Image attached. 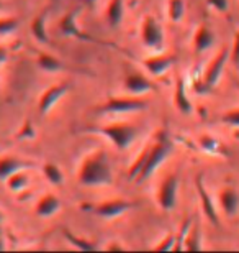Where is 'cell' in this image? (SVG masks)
Instances as JSON below:
<instances>
[{
  "instance_id": "cell-40",
  "label": "cell",
  "mask_w": 239,
  "mask_h": 253,
  "mask_svg": "<svg viewBox=\"0 0 239 253\" xmlns=\"http://www.w3.org/2000/svg\"><path fill=\"white\" fill-rule=\"evenodd\" d=\"M236 87L239 89V81H236Z\"/></svg>"
},
{
  "instance_id": "cell-36",
  "label": "cell",
  "mask_w": 239,
  "mask_h": 253,
  "mask_svg": "<svg viewBox=\"0 0 239 253\" xmlns=\"http://www.w3.org/2000/svg\"><path fill=\"white\" fill-rule=\"evenodd\" d=\"M5 249V245H3V237L2 234H0V250H3Z\"/></svg>"
},
{
  "instance_id": "cell-22",
  "label": "cell",
  "mask_w": 239,
  "mask_h": 253,
  "mask_svg": "<svg viewBox=\"0 0 239 253\" xmlns=\"http://www.w3.org/2000/svg\"><path fill=\"white\" fill-rule=\"evenodd\" d=\"M106 22L111 28H116L123 20L125 15V2L123 0H110L106 7Z\"/></svg>"
},
{
  "instance_id": "cell-9",
  "label": "cell",
  "mask_w": 239,
  "mask_h": 253,
  "mask_svg": "<svg viewBox=\"0 0 239 253\" xmlns=\"http://www.w3.org/2000/svg\"><path fill=\"white\" fill-rule=\"evenodd\" d=\"M79 13H80V8H72V10H69L63 18H61V22H59L61 35H64V37H70V38H77V40H80V42H95V38H92L90 35L82 32L80 27L77 25Z\"/></svg>"
},
{
  "instance_id": "cell-15",
  "label": "cell",
  "mask_w": 239,
  "mask_h": 253,
  "mask_svg": "<svg viewBox=\"0 0 239 253\" xmlns=\"http://www.w3.org/2000/svg\"><path fill=\"white\" fill-rule=\"evenodd\" d=\"M218 201H220L221 211L225 212L226 217H235L239 211V192L231 188V186H226L220 191L218 194Z\"/></svg>"
},
{
  "instance_id": "cell-34",
  "label": "cell",
  "mask_w": 239,
  "mask_h": 253,
  "mask_svg": "<svg viewBox=\"0 0 239 253\" xmlns=\"http://www.w3.org/2000/svg\"><path fill=\"white\" fill-rule=\"evenodd\" d=\"M7 56H8V54H7V49H5L3 46H0V64L7 61Z\"/></svg>"
},
{
  "instance_id": "cell-16",
  "label": "cell",
  "mask_w": 239,
  "mask_h": 253,
  "mask_svg": "<svg viewBox=\"0 0 239 253\" xmlns=\"http://www.w3.org/2000/svg\"><path fill=\"white\" fill-rule=\"evenodd\" d=\"M174 105H175V109L179 110L180 114H185V115L192 114V110H193L192 100L189 99V95H187V85H185V79L182 78V76H177V79H175V89H174Z\"/></svg>"
},
{
  "instance_id": "cell-11",
  "label": "cell",
  "mask_w": 239,
  "mask_h": 253,
  "mask_svg": "<svg viewBox=\"0 0 239 253\" xmlns=\"http://www.w3.org/2000/svg\"><path fill=\"white\" fill-rule=\"evenodd\" d=\"M174 63H175L174 54H154V56L141 59V64L144 66V69L151 76H156V78L166 74L174 66Z\"/></svg>"
},
{
  "instance_id": "cell-37",
  "label": "cell",
  "mask_w": 239,
  "mask_h": 253,
  "mask_svg": "<svg viewBox=\"0 0 239 253\" xmlns=\"http://www.w3.org/2000/svg\"><path fill=\"white\" fill-rule=\"evenodd\" d=\"M95 0H84V3H94Z\"/></svg>"
},
{
  "instance_id": "cell-6",
  "label": "cell",
  "mask_w": 239,
  "mask_h": 253,
  "mask_svg": "<svg viewBox=\"0 0 239 253\" xmlns=\"http://www.w3.org/2000/svg\"><path fill=\"white\" fill-rule=\"evenodd\" d=\"M179 186H180V179H179V174H175V173L167 174L166 178L162 179L159 191H157V202H159V206L164 211L175 209Z\"/></svg>"
},
{
  "instance_id": "cell-3",
  "label": "cell",
  "mask_w": 239,
  "mask_h": 253,
  "mask_svg": "<svg viewBox=\"0 0 239 253\" xmlns=\"http://www.w3.org/2000/svg\"><path fill=\"white\" fill-rule=\"evenodd\" d=\"M89 131L106 136L118 151H125L130 145H133V141L138 136V126L125 122L108 124L103 126H92V128H89Z\"/></svg>"
},
{
  "instance_id": "cell-25",
  "label": "cell",
  "mask_w": 239,
  "mask_h": 253,
  "mask_svg": "<svg viewBox=\"0 0 239 253\" xmlns=\"http://www.w3.org/2000/svg\"><path fill=\"white\" fill-rule=\"evenodd\" d=\"M43 174H44V178H46L48 183L53 184V186L63 184V181H64L63 171H61L59 166L54 165V163H46V165H44L43 166Z\"/></svg>"
},
{
  "instance_id": "cell-30",
  "label": "cell",
  "mask_w": 239,
  "mask_h": 253,
  "mask_svg": "<svg viewBox=\"0 0 239 253\" xmlns=\"http://www.w3.org/2000/svg\"><path fill=\"white\" fill-rule=\"evenodd\" d=\"M174 247H175V235L174 234H167L164 239L161 240V244H157L154 247V250L167 252V250H174Z\"/></svg>"
},
{
  "instance_id": "cell-7",
  "label": "cell",
  "mask_w": 239,
  "mask_h": 253,
  "mask_svg": "<svg viewBox=\"0 0 239 253\" xmlns=\"http://www.w3.org/2000/svg\"><path fill=\"white\" fill-rule=\"evenodd\" d=\"M230 49L228 46L221 48V51L216 54L215 58H213V61L208 64V68L205 71V74H203V79H202V90H211L215 85L218 84V81H220L221 74H223V69H225L226 66V61L228 58H230Z\"/></svg>"
},
{
  "instance_id": "cell-2",
  "label": "cell",
  "mask_w": 239,
  "mask_h": 253,
  "mask_svg": "<svg viewBox=\"0 0 239 253\" xmlns=\"http://www.w3.org/2000/svg\"><path fill=\"white\" fill-rule=\"evenodd\" d=\"M171 153H172V143L164 133H161L154 143L146 148L143 168L139 169L138 176H136V181H138V183H143V181L149 179Z\"/></svg>"
},
{
  "instance_id": "cell-35",
  "label": "cell",
  "mask_w": 239,
  "mask_h": 253,
  "mask_svg": "<svg viewBox=\"0 0 239 253\" xmlns=\"http://www.w3.org/2000/svg\"><path fill=\"white\" fill-rule=\"evenodd\" d=\"M106 249H108V250H121V249H123V247L118 245V244H111V245L106 247Z\"/></svg>"
},
{
  "instance_id": "cell-33",
  "label": "cell",
  "mask_w": 239,
  "mask_h": 253,
  "mask_svg": "<svg viewBox=\"0 0 239 253\" xmlns=\"http://www.w3.org/2000/svg\"><path fill=\"white\" fill-rule=\"evenodd\" d=\"M231 61L233 64L239 69V32L235 37V43H233V49H231Z\"/></svg>"
},
{
  "instance_id": "cell-23",
  "label": "cell",
  "mask_w": 239,
  "mask_h": 253,
  "mask_svg": "<svg viewBox=\"0 0 239 253\" xmlns=\"http://www.w3.org/2000/svg\"><path fill=\"white\" fill-rule=\"evenodd\" d=\"M184 250H189V252L202 250V235H200V229H198V224L190 225V229L187 232L185 240H184Z\"/></svg>"
},
{
  "instance_id": "cell-32",
  "label": "cell",
  "mask_w": 239,
  "mask_h": 253,
  "mask_svg": "<svg viewBox=\"0 0 239 253\" xmlns=\"http://www.w3.org/2000/svg\"><path fill=\"white\" fill-rule=\"evenodd\" d=\"M206 3L220 13H226L230 10V0H206Z\"/></svg>"
},
{
  "instance_id": "cell-12",
  "label": "cell",
  "mask_w": 239,
  "mask_h": 253,
  "mask_svg": "<svg viewBox=\"0 0 239 253\" xmlns=\"http://www.w3.org/2000/svg\"><path fill=\"white\" fill-rule=\"evenodd\" d=\"M123 87L126 92L131 95H144V94L152 92V90L157 89L154 83H151V81L141 73H130L125 78Z\"/></svg>"
},
{
  "instance_id": "cell-29",
  "label": "cell",
  "mask_w": 239,
  "mask_h": 253,
  "mask_svg": "<svg viewBox=\"0 0 239 253\" xmlns=\"http://www.w3.org/2000/svg\"><path fill=\"white\" fill-rule=\"evenodd\" d=\"M221 122L225 125H230V126H236L239 128V109H233V110H228L226 114H223L221 117Z\"/></svg>"
},
{
  "instance_id": "cell-5",
  "label": "cell",
  "mask_w": 239,
  "mask_h": 253,
  "mask_svg": "<svg viewBox=\"0 0 239 253\" xmlns=\"http://www.w3.org/2000/svg\"><path fill=\"white\" fill-rule=\"evenodd\" d=\"M141 40H143L146 48L154 49V51H161L162 46H164V32H162V27L151 15H146L143 23H141Z\"/></svg>"
},
{
  "instance_id": "cell-26",
  "label": "cell",
  "mask_w": 239,
  "mask_h": 253,
  "mask_svg": "<svg viewBox=\"0 0 239 253\" xmlns=\"http://www.w3.org/2000/svg\"><path fill=\"white\" fill-rule=\"evenodd\" d=\"M167 15L174 23L180 22L185 15V0H169L167 2Z\"/></svg>"
},
{
  "instance_id": "cell-19",
  "label": "cell",
  "mask_w": 239,
  "mask_h": 253,
  "mask_svg": "<svg viewBox=\"0 0 239 253\" xmlns=\"http://www.w3.org/2000/svg\"><path fill=\"white\" fill-rule=\"evenodd\" d=\"M59 209H61L59 197L56 194L48 192V194L39 197L38 204H36V207H34V212H36V215H39V217H51V215H54Z\"/></svg>"
},
{
  "instance_id": "cell-14",
  "label": "cell",
  "mask_w": 239,
  "mask_h": 253,
  "mask_svg": "<svg viewBox=\"0 0 239 253\" xmlns=\"http://www.w3.org/2000/svg\"><path fill=\"white\" fill-rule=\"evenodd\" d=\"M33 163L28 160H20L17 156H12V155H5L0 158V179L5 181L7 178H10L13 173L17 171H22V169H27V168H33Z\"/></svg>"
},
{
  "instance_id": "cell-4",
  "label": "cell",
  "mask_w": 239,
  "mask_h": 253,
  "mask_svg": "<svg viewBox=\"0 0 239 253\" xmlns=\"http://www.w3.org/2000/svg\"><path fill=\"white\" fill-rule=\"evenodd\" d=\"M147 107V102L143 99L136 97H115L110 95L103 104L97 107V114H131V112H139Z\"/></svg>"
},
{
  "instance_id": "cell-24",
  "label": "cell",
  "mask_w": 239,
  "mask_h": 253,
  "mask_svg": "<svg viewBox=\"0 0 239 253\" xmlns=\"http://www.w3.org/2000/svg\"><path fill=\"white\" fill-rule=\"evenodd\" d=\"M5 183H7V188L13 192H20L23 189H27L28 186V176L25 173V169L22 171H17V173H13L10 178L5 179Z\"/></svg>"
},
{
  "instance_id": "cell-31",
  "label": "cell",
  "mask_w": 239,
  "mask_h": 253,
  "mask_svg": "<svg viewBox=\"0 0 239 253\" xmlns=\"http://www.w3.org/2000/svg\"><path fill=\"white\" fill-rule=\"evenodd\" d=\"M34 135H36V131L33 128V124L30 120H25L22 130L18 131V138H34Z\"/></svg>"
},
{
  "instance_id": "cell-17",
  "label": "cell",
  "mask_w": 239,
  "mask_h": 253,
  "mask_svg": "<svg viewBox=\"0 0 239 253\" xmlns=\"http://www.w3.org/2000/svg\"><path fill=\"white\" fill-rule=\"evenodd\" d=\"M48 13H49V7H46L43 12H39L36 17L33 18L32 25H30V30H32V37L34 38L36 43L41 44H49V35L46 30V20H48Z\"/></svg>"
},
{
  "instance_id": "cell-28",
  "label": "cell",
  "mask_w": 239,
  "mask_h": 253,
  "mask_svg": "<svg viewBox=\"0 0 239 253\" xmlns=\"http://www.w3.org/2000/svg\"><path fill=\"white\" fill-rule=\"evenodd\" d=\"M200 146L205 151H208V153H218V151H220V143H218V140H215L210 135H203L202 136Z\"/></svg>"
},
{
  "instance_id": "cell-21",
  "label": "cell",
  "mask_w": 239,
  "mask_h": 253,
  "mask_svg": "<svg viewBox=\"0 0 239 253\" xmlns=\"http://www.w3.org/2000/svg\"><path fill=\"white\" fill-rule=\"evenodd\" d=\"M36 64L44 73H59V71L66 69V64L51 53H39L36 58Z\"/></svg>"
},
{
  "instance_id": "cell-27",
  "label": "cell",
  "mask_w": 239,
  "mask_h": 253,
  "mask_svg": "<svg viewBox=\"0 0 239 253\" xmlns=\"http://www.w3.org/2000/svg\"><path fill=\"white\" fill-rule=\"evenodd\" d=\"M20 20L17 17H5L0 18V37H5V35L13 33L15 30L18 28Z\"/></svg>"
},
{
  "instance_id": "cell-18",
  "label": "cell",
  "mask_w": 239,
  "mask_h": 253,
  "mask_svg": "<svg viewBox=\"0 0 239 253\" xmlns=\"http://www.w3.org/2000/svg\"><path fill=\"white\" fill-rule=\"evenodd\" d=\"M216 42V37L213 33V30L208 27V25H200L195 32V37H193V48H195L197 53H203L206 49H210Z\"/></svg>"
},
{
  "instance_id": "cell-39",
  "label": "cell",
  "mask_w": 239,
  "mask_h": 253,
  "mask_svg": "<svg viewBox=\"0 0 239 253\" xmlns=\"http://www.w3.org/2000/svg\"><path fill=\"white\" fill-rule=\"evenodd\" d=\"M2 8H3V2L0 0V10H2Z\"/></svg>"
},
{
  "instance_id": "cell-8",
  "label": "cell",
  "mask_w": 239,
  "mask_h": 253,
  "mask_svg": "<svg viewBox=\"0 0 239 253\" xmlns=\"http://www.w3.org/2000/svg\"><path fill=\"white\" fill-rule=\"evenodd\" d=\"M136 204L133 201H126V199H108L103 201L100 204H97L92 207V212L95 215L102 217V219H115L120 217L121 214H125L126 211H131Z\"/></svg>"
},
{
  "instance_id": "cell-20",
  "label": "cell",
  "mask_w": 239,
  "mask_h": 253,
  "mask_svg": "<svg viewBox=\"0 0 239 253\" xmlns=\"http://www.w3.org/2000/svg\"><path fill=\"white\" fill-rule=\"evenodd\" d=\"M63 235L64 239L69 242L70 245L75 247L77 250H84V252H92V250H99L100 245L97 244L95 240L92 239H85V237H80V235H75L72 234L69 229H63Z\"/></svg>"
},
{
  "instance_id": "cell-13",
  "label": "cell",
  "mask_w": 239,
  "mask_h": 253,
  "mask_svg": "<svg viewBox=\"0 0 239 253\" xmlns=\"http://www.w3.org/2000/svg\"><path fill=\"white\" fill-rule=\"evenodd\" d=\"M195 186H197V192H198V197H200V204H202V209H203V214L206 215V219L211 222V224L218 225L220 224V217L216 214V207H215V202H213L210 192L206 191L205 184H203V176L198 174L197 179H195Z\"/></svg>"
},
{
  "instance_id": "cell-38",
  "label": "cell",
  "mask_w": 239,
  "mask_h": 253,
  "mask_svg": "<svg viewBox=\"0 0 239 253\" xmlns=\"http://www.w3.org/2000/svg\"><path fill=\"white\" fill-rule=\"evenodd\" d=\"M2 220H3V214H2V211H0V224H2Z\"/></svg>"
},
{
  "instance_id": "cell-10",
  "label": "cell",
  "mask_w": 239,
  "mask_h": 253,
  "mask_svg": "<svg viewBox=\"0 0 239 253\" xmlns=\"http://www.w3.org/2000/svg\"><path fill=\"white\" fill-rule=\"evenodd\" d=\"M69 90V84L68 83H63V84H54L48 87L44 92L41 94L39 97V102H38V112L41 115H46L48 112H51V109L54 107L56 104L63 99V95L68 94Z\"/></svg>"
},
{
  "instance_id": "cell-1",
  "label": "cell",
  "mask_w": 239,
  "mask_h": 253,
  "mask_svg": "<svg viewBox=\"0 0 239 253\" xmlns=\"http://www.w3.org/2000/svg\"><path fill=\"white\" fill-rule=\"evenodd\" d=\"M77 179L82 186H110L113 183V173L108 155L103 150H95L89 153L80 163Z\"/></svg>"
}]
</instances>
